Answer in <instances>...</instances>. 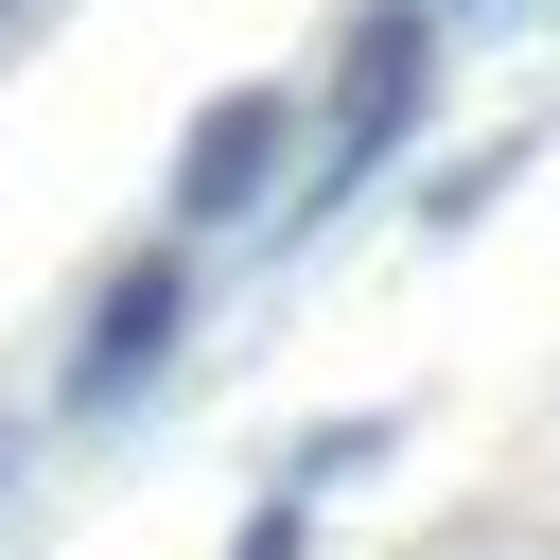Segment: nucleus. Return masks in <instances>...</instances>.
Instances as JSON below:
<instances>
[{
	"label": "nucleus",
	"mask_w": 560,
	"mask_h": 560,
	"mask_svg": "<svg viewBox=\"0 0 560 560\" xmlns=\"http://www.w3.org/2000/svg\"><path fill=\"white\" fill-rule=\"evenodd\" d=\"M420 88H438V18L402 0V18H368V35H350V88H332V140H315V175H298V228H315L332 192H368V175L402 158Z\"/></svg>",
	"instance_id": "obj_1"
},
{
	"label": "nucleus",
	"mask_w": 560,
	"mask_h": 560,
	"mask_svg": "<svg viewBox=\"0 0 560 560\" xmlns=\"http://www.w3.org/2000/svg\"><path fill=\"white\" fill-rule=\"evenodd\" d=\"M175 332H192V262H175V245H140V262L105 280V315L70 332V420H122V402L175 368Z\"/></svg>",
	"instance_id": "obj_2"
},
{
	"label": "nucleus",
	"mask_w": 560,
	"mask_h": 560,
	"mask_svg": "<svg viewBox=\"0 0 560 560\" xmlns=\"http://www.w3.org/2000/svg\"><path fill=\"white\" fill-rule=\"evenodd\" d=\"M280 140H298V105H280V88H210V105H192V140H175V228H228V210H262Z\"/></svg>",
	"instance_id": "obj_3"
},
{
	"label": "nucleus",
	"mask_w": 560,
	"mask_h": 560,
	"mask_svg": "<svg viewBox=\"0 0 560 560\" xmlns=\"http://www.w3.org/2000/svg\"><path fill=\"white\" fill-rule=\"evenodd\" d=\"M228 560H315V542H298V490H280V508H245V542H228Z\"/></svg>",
	"instance_id": "obj_4"
}]
</instances>
